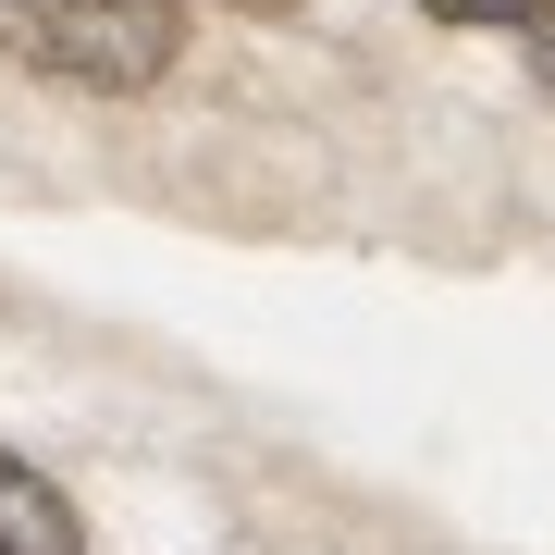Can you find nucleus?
Masks as SVG:
<instances>
[{"label":"nucleus","mask_w":555,"mask_h":555,"mask_svg":"<svg viewBox=\"0 0 555 555\" xmlns=\"http://www.w3.org/2000/svg\"><path fill=\"white\" fill-rule=\"evenodd\" d=\"M185 13L173 0H0V62L50 87H100V100H137V87L173 75Z\"/></svg>","instance_id":"obj_1"},{"label":"nucleus","mask_w":555,"mask_h":555,"mask_svg":"<svg viewBox=\"0 0 555 555\" xmlns=\"http://www.w3.org/2000/svg\"><path fill=\"white\" fill-rule=\"evenodd\" d=\"M433 25H543L555 0H420Z\"/></svg>","instance_id":"obj_3"},{"label":"nucleus","mask_w":555,"mask_h":555,"mask_svg":"<svg viewBox=\"0 0 555 555\" xmlns=\"http://www.w3.org/2000/svg\"><path fill=\"white\" fill-rule=\"evenodd\" d=\"M531 87H543V100H555V13L531 25Z\"/></svg>","instance_id":"obj_4"},{"label":"nucleus","mask_w":555,"mask_h":555,"mask_svg":"<svg viewBox=\"0 0 555 555\" xmlns=\"http://www.w3.org/2000/svg\"><path fill=\"white\" fill-rule=\"evenodd\" d=\"M0 555H75V506L25 456H0Z\"/></svg>","instance_id":"obj_2"},{"label":"nucleus","mask_w":555,"mask_h":555,"mask_svg":"<svg viewBox=\"0 0 555 555\" xmlns=\"http://www.w3.org/2000/svg\"><path fill=\"white\" fill-rule=\"evenodd\" d=\"M235 13H297V0H235Z\"/></svg>","instance_id":"obj_5"}]
</instances>
